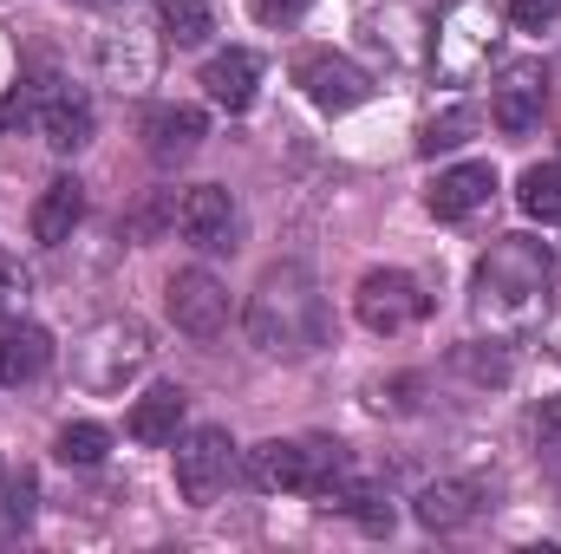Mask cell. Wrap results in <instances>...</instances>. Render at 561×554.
Masks as SVG:
<instances>
[{"mask_svg":"<svg viewBox=\"0 0 561 554\" xmlns=\"http://www.w3.org/2000/svg\"><path fill=\"white\" fill-rule=\"evenodd\" d=\"M99 66L118 92H144L157 79V46H144L138 33H105L99 39Z\"/></svg>","mask_w":561,"mask_h":554,"instance_id":"20","label":"cell"},{"mask_svg":"<svg viewBox=\"0 0 561 554\" xmlns=\"http://www.w3.org/2000/svg\"><path fill=\"white\" fill-rule=\"evenodd\" d=\"M183 412H190V392H183V385H150L138 405H131L125 430H131L138 443H150V450H163V443H176Z\"/></svg>","mask_w":561,"mask_h":554,"instance_id":"18","label":"cell"},{"mask_svg":"<svg viewBox=\"0 0 561 554\" xmlns=\"http://www.w3.org/2000/svg\"><path fill=\"white\" fill-rule=\"evenodd\" d=\"M163 307H170L176 333H190V339H216V333L229 326V287L209 275V268H183V275H170Z\"/></svg>","mask_w":561,"mask_h":554,"instance_id":"10","label":"cell"},{"mask_svg":"<svg viewBox=\"0 0 561 554\" xmlns=\"http://www.w3.org/2000/svg\"><path fill=\"white\" fill-rule=\"evenodd\" d=\"M556 287V255L536 235H496L470 275V307L490 333H529L549 313Z\"/></svg>","mask_w":561,"mask_h":554,"instance_id":"1","label":"cell"},{"mask_svg":"<svg viewBox=\"0 0 561 554\" xmlns=\"http://www.w3.org/2000/svg\"><path fill=\"white\" fill-rule=\"evenodd\" d=\"M176 229H183V242L190 249H236V196L229 189H216V183H196V189H183L176 196Z\"/></svg>","mask_w":561,"mask_h":554,"instance_id":"11","label":"cell"},{"mask_svg":"<svg viewBox=\"0 0 561 554\" xmlns=\"http://www.w3.org/2000/svg\"><path fill=\"white\" fill-rule=\"evenodd\" d=\"M33 509H39V483H33V470L0 476V522H7V529H26Z\"/></svg>","mask_w":561,"mask_h":554,"instance_id":"27","label":"cell"},{"mask_svg":"<svg viewBox=\"0 0 561 554\" xmlns=\"http://www.w3.org/2000/svg\"><path fill=\"white\" fill-rule=\"evenodd\" d=\"M92 99L85 92H46L39 99V138L53 143L59 157H72V150H85L92 143Z\"/></svg>","mask_w":561,"mask_h":554,"instance_id":"17","label":"cell"},{"mask_svg":"<svg viewBox=\"0 0 561 554\" xmlns=\"http://www.w3.org/2000/svg\"><path fill=\"white\" fill-rule=\"evenodd\" d=\"M79 7H125V0H79Z\"/></svg>","mask_w":561,"mask_h":554,"instance_id":"32","label":"cell"},{"mask_svg":"<svg viewBox=\"0 0 561 554\" xmlns=\"http://www.w3.org/2000/svg\"><path fill=\"white\" fill-rule=\"evenodd\" d=\"M536 437H542V443H561V392L536 405Z\"/></svg>","mask_w":561,"mask_h":554,"instance_id":"31","label":"cell"},{"mask_svg":"<svg viewBox=\"0 0 561 554\" xmlns=\"http://www.w3.org/2000/svg\"><path fill=\"white\" fill-rule=\"evenodd\" d=\"M470 131H477V112H470V105H444L437 118H424V125H419V150H424V157L457 150V143H470Z\"/></svg>","mask_w":561,"mask_h":554,"instance_id":"25","label":"cell"},{"mask_svg":"<svg viewBox=\"0 0 561 554\" xmlns=\"http://www.w3.org/2000/svg\"><path fill=\"white\" fill-rule=\"evenodd\" d=\"M327 509H340V516H353L366 535H392V522H399V509H392V496L386 489H373V483H340L333 496H327Z\"/></svg>","mask_w":561,"mask_h":554,"instance_id":"21","label":"cell"},{"mask_svg":"<svg viewBox=\"0 0 561 554\" xmlns=\"http://www.w3.org/2000/svg\"><path fill=\"white\" fill-rule=\"evenodd\" d=\"M46 366H53V333L33 326V320H7V333H0V379L7 385H33Z\"/></svg>","mask_w":561,"mask_h":554,"instance_id":"19","label":"cell"},{"mask_svg":"<svg viewBox=\"0 0 561 554\" xmlns=\"http://www.w3.org/2000/svg\"><path fill=\"white\" fill-rule=\"evenodd\" d=\"M346 476H353V457L333 437H268V443L249 450V483L255 489H287V496L327 503Z\"/></svg>","mask_w":561,"mask_h":554,"instance_id":"3","label":"cell"},{"mask_svg":"<svg viewBox=\"0 0 561 554\" xmlns=\"http://www.w3.org/2000/svg\"><path fill=\"white\" fill-rule=\"evenodd\" d=\"M477 509H483V483H470V476H444V483H424L419 503H412V516H419L431 535H450V529H463Z\"/></svg>","mask_w":561,"mask_h":554,"instance_id":"14","label":"cell"},{"mask_svg":"<svg viewBox=\"0 0 561 554\" xmlns=\"http://www.w3.org/2000/svg\"><path fill=\"white\" fill-rule=\"evenodd\" d=\"M542 105H549V66L542 59H510L490 85V125L523 138V131H536Z\"/></svg>","mask_w":561,"mask_h":554,"instance_id":"9","label":"cell"},{"mask_svg":"<svg viewBox=\"0 0 561 554\" xmlns=\"http://www.w3.org/2000/svg\"><path fill=\"white\" fill-rule=\"evenodd\" d=\"M424 287L405 268H373V275L359 280V293H353V313H359V326L366 333H386V339H399V333H412L424 320Z\"/></svg>","mask_w":561,"mask_h":554,"instance_id":"7","label":"cell"},{"mask_svg":"<svg viewBox=\"0 0 561 554\" xmlns=\"http://www.w3.org/2000/svg\"><path fill=\"white\" fill-rule=\"evenodd\" d=\"M79 222H85V183H79V176L46 183V189H39V203H33V242L59 249V242H72V229H79Z\"/></svg>","mask_w":561,"mask_h":554,"instance_id":"16","label":"cell"},{"mask_svg":"<svg viewBox=\"0 0 561 554\" xmlns=\"http://www.w3.org/2000/svg\"><path fill=\"white\" fill-rule=\"evenodd\" d=\"M138 138H144V157L170 170V163H183V157H196V150H203L209 118H203L196 105H150V112H144V125H138Z\"/></svg>","mask_w":561,"mask_h":554,"instance_id":"12","label":"cell"},{"mask_svg":"<svg viewBox=\"0 0 561 554\" xmlns=\"http://www.w3.org/2000/svg\"><path fill=\"white\" fill-rule=\"evenodd\" d=\"M490 196H496V170L490 163H457L424 189V209L437 222H470L477 209H490Z\"/></svg>","mask_w":561,"mask_h":554,"instance_id":"13","label":"cell"},{"mask_svg":"<svg viewBox=\"0 0 561 554\" xmlns=\"http://www.w3.org/2000/svg\"><path fill=\"white\" fill-rule=\"evenodd\" d=\"M0 385H7V379H0Z\"/></svg>","mask_w":561,"mask_h":554,"instance_id":"33","label":"cell"},{"mask_svg":"<svg viewBox=\"0 0 561 554\" xmlns=\"http://www.w3.org/2000/svg\"><path fill=\"white\" fill-rule=\"evenodd\" d=\"M26 300H33V275H26V262L0 249V320H20Z\"/></svg>","mask_w":561,"mask_h":554,"instance_id":"28","label":"cell"},{"mask_svg":"<svg viewBox=\"0 0 561 554\" xmlns=\"http://www.w3.org/2000/svg\"><path fill=\"white\" fill-rule=\"evenodd\" d=\"M144 366H150V333H144L138 320H99V326L72 346V379H79L92 399L125 392Z\"/></svg>","mask_w":561,"mask_h":554,"instance_id":"4","label":"cell"},{"mask_svg":"<svg viewBox=\"0 0 561 554\" xmlns=\"http://www.w3.org/2000/svg\"><path fill=\"white\" fill-rule=\"evenodd\" d=\"M157 33L170 46H203L216 33V13H209V0H157Z\"/></svg>","mask_w":561,"mask_h":554,"instance_id":"22","label":"cell"},{"mask_svg":"<svg viewBox=\"0 0 561 554\" xmlns=\"http://www.w3.org/2000/svg\"><path fill=\"white\" fill-rule=\"evenodd\" d=\"M105 450H112V430H105V424H85V417H79V424H66V430L53 437V457H59L66 470H99V463H105Z\"/></svg>","mask_w":561,"mask_h":554,"instance_id":"23","label":"cell"},{"mask_svg":"<svg viewBox=\"0 0 561 554\" xmlns=\"http://www.w3.org/2000/svg\"><path fill=\"white\" fill-rule=\"evenodd\" d=\"M516 203L536 222H561V163H529L523 183H516Z\"/></svg>","mask_w":561,"mask_h":554,"instance_id":"24","label":"cell"},{"mask_svg":"<svg viewBox=\"0 0 561 554\" xmlns=\"http://www.w3.org/2000/svg\"><path fill=\"white\" fill-rule=\"evenodd\" d=\"M203 92H209L222 112H249V105H255V92H262V59H255L249 46L216 53V59L203 66Z\"/></svg>","mask_w":561,"mask_h":554,"instance_id":"15","label":"cell"},{"mask_svg":"<svg viewBox=\"0 0 561 554\" xmlns=\"http://www.w3.org/2000/svg\"><path fill=\"white\" fill-rule=\"evenodd\" d=\"M294 85H300V92H307V105H313V112H327V118H340V112H353V105H366V99H373L366 66H353L346 53H300Z\"/></svg>","mask_w":561,"mask_h":554,"instance_id":"8","label":"cell"},{"mask_svg":"<svg viewBox=\"0 0 561 554\" xmlns=\"http://www.w3.org/2000/svg\"><path fill=\"white\" fill-rule=\"evenodd\" d=\"M229 470H236V443H229L222 424H203L176 443V496L190 509H209L229 489Z\"/></svg>","mask_w":561,"mask_h":554,"instance_id":"6","label":"cell"},{"mask_svg":"<svg viewBox=\"0 0 561 554\" xmlns=\"http://www.w3.org/2000/svg\"><path fill=\"white\" fill-rule=\"evenodd\" d=\"M496 7L490 0H450V13L437 20V46H431V59H437V72L450 79V85H463V79H477L483 66H490V53H496Z\"/></svg>","mask_w":561,"mask_h":554,"instance_id":"5","label":"cell"},{"mask_svg":"<svg viewBox=\"0 0 561 554\" xmlns=\"http://www.w3.org/2000/svg\"><path fill=\"white\" fill-rule=\"evenodd\" d=\"M249 7H255V20H262V26H294L313 0H249Z\"/></svg>","mask_w":561,"mask_h":554,"instance_id":"30","label":"cell"},{"mask_svg":"<svg viewBox=\"0 0 561 554\" xmlns=\"http://www.w3.org/2000/svg\"><path fill=\"white\" fill-rule=\"evenodd\" d=\"M561 13V0H510V20L523 26V33H549Z\"/></svg>","mask_w":561,"mask_h":554,"instance_id":"29","label":"cell"},{"mask_svg":"<svg viewBox=\"0 0 561 554\" xmlns=\"http://www.w3.org/2000/svg\"><path fill=\"white\" fill-rule=\"evenodd\" d=\"M249 339L262 359H307L327 346V293L300 262H280L249 293Z\"/></svg>","mask_w":561,"mask_h":554,"instance_id":"2","label":"cell"},{"mask_svg":"<svg viewBox=\"0 0 561 554\" xmlns=\"http://www.w3.org/2000/svg\"><path fill=\"white\" fill-rule=\"evenodd\" d=\"M450 366H457L470 385H510V372H516L510 353H503V346H483V339H477V346H457Z\"/></svg>","mask_w":561,"mask_h":554,"instance_id":"26","label":"cell"}]
</instances>
